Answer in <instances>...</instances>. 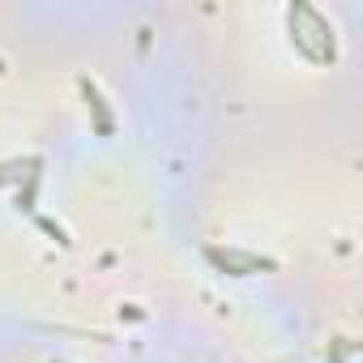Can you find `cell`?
Returning <instances> with one entry per match:
<instances>
[{
  "label": "cell",
  "mask_w": 363,
  "mask_h": 363,
  "mask_svg": "<svg viewBox=\"0 0 363 363\" xmlns=\"http://www.w3.org/2000/svg\"><path fill=\"white\" fill-rule=\"evenodd\" d=\"M35 223H39V231H43V235H52L60 248H73V240H69V231H65L60 223H52V218H43V214H35Z\"/></svg>",
  "instance_id": "5b68a950"
},
{
  "label": "cell",
  "mask_w": 363,
  "mask_h": 363,
  "mask_svg": "<svg viewBox=\"0 0 363 363\" xmlns=\"http://www.w3.org/2000/svg\"><path fill=\"white\" fill-rule=\"evenodd\" d=\"M77 90H82V99H86L90 116H94V133H99V137H111V133H116V116H111V107H107L103 90H99L90 77H77Z\"/></svg>",
  "instance_id": "7a4b0ae2"
},
{
  "label": "cell",
  "mask_w": 363,
  "mask_h": 363,
  "mask_svg": "<svg viewBox=\"0 0 363 363\" xmlns=\"http://www.w3.org/2000/svg\"><path fill=\"white\" fill-rule=\"evenodd\" d=\"M52 363H65V359H52Z\"/></svg>",
  "instance_id": "8992f818"
},
{
  "label": "cell",
  "mask_w": 363,
  "mask_h": 363,
  "mask_svg": "<svg viewBox=\"0 0 363 363\" xmlns=\"http://www.w3.org/2000/svg\"><path fill=\"white\" fill-rule=\"evenodd\" d=\"M206 261H210L218 274H231V278H248V274H269V269H278L274 257L244 252V248H206Z\"/></svg>",
  "instance_id": "6da1fadb"
},
{
  "label": "cell",
  "mask_w": 363,
  "mask_h": 363,
  "mask_svg": "<svg viewBox=\"0 0 363 363\" xmlns=\"http://www.w3.org/2000/svg\"><path fill=\"white\" fill-rule=\"evenodd\" d=\"M39 162H43L39 154H30V158H9V162H0V184H9V179H22V175H30V171H35Z\"/></svg>",
  "instance_id": "277c9868"
},
{
  "label": "cell",
  "mask_w": 363,
  "mask_h": 363,
  "mask_svg": "<svg viewBox=\"0 0 363 363\" xmlns=\"http://www.w3.org/2000/svg\"><path fill=\"white\" fill-rule=\"evenodd\" d=\"M39 179H43V162L26 175V189H18L13 193V210L18 214H35V197H39Z\"/></svg>",
  "instance_id": "3957f363"
}]
</instances>
